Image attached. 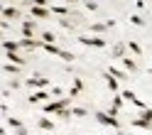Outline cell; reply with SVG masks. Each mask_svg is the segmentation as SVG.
<instances>
[{
    "label": "cell",
    "instance_id": "1",
    "mask_svg": "<svg viewBox=\"0 0 152 135\" xmlns=\"http://www.w3.org/2000/svg\"><path fill=\"white\" fill-rule=\"evenodd\" d=\"M96 120H98L101 125H108V128H120V123H118V118H115V115L103 113V111H98V113H96Z\"/></svg>",
    "mask_w": 152,
    "mask_h": 135
},
{
    "label": "cell",
    "instance_id": "2",
    "mask_svg": "<svg viewBox=\"0 0 152 135\" xmlns=\"http://www.w3.org/2000/svg\"><path fill=\"white\" fill-rule=\"evenodd\" d=\"M66 106H69V101H66V98H59V101L47 103L42 111H44V113H64V111H66Z\"/></svg>",
    "mask_w": 152,
    "mask_h": 135
},
{
    "label": "cell",
    "instance_id": "3",
    "mask_svg": "<svg viewBox=\"0 0 152 135\" xmlns=\"http://www.w3.org/2000/svg\"><path fill=\"white\" fill-rule=\"evenodd\" d=\"M79 42L81 44H86V47H98V49H103V47H106V40H103V37H79Z\"/></svg>",
    "mask_w": 152,
    "mask_h": 135
},
{
    "label": "cell",
    "instance_id": "4",
    "mask_svg": "<svg viewBox=\"0 0 152 135\" xmlns=\"http://www.w3.org/2000/svg\"><path fill=\"white\" fill-rule=\"evenodd\" d=\"M25 86H32V89H44V86H49V81L44 79V76H32V79H27Z\"/></svg>",
    "mask_w": 152,
    "mask_h": 135
},
{
    "label": "cell",
    "instance_id": "5",
    "mask_svg": "<svg viewBox=\"0 0 152 135\" xmlns=\"http://www.w3.org/2000/svg\"><path fill=\"white\" fill-rule=\"evenodd\" d=\"M42 44H44V42L30 40V37H22V40H20V47H22V49H37V47H39V49H42Z\"/></svg>",
    "mask_w": 152,
    "mask_h": 135
},
{
    "label": "cell",
    "instance_id": "6",
    "mask_svg": "<svg viewBox=\"0 0 152 135\" xmlns=\"http://www.w3.org/2000/svg\"><path fill=\"white\" fill-rule=\"evenodd\" d=\"M32 34H34V22L32 20L22 22V37H30V40H32Z\"/></svg>",
    "mask_w": 152,
    "mask_h": 135
},
{
    "label": "cell",
    "instance_id": "7",
    "mask_svg": "<svg viewBox=\"0 0 152 135\" xmlns=\"http://www.w3.org/2000/svg\"><path fill=\"white\" fill-rule=\"evenodd\" d=\"M3 17L5 20H15V17H20V10L17 7H3Z\"/></svg>",
    "mask_w": 152,
    "mask_h": 135
},
{
    "label": "cell",
    "instance_id": "8",
    "mask_svg": "<svg viewBox=\"0 0 152 135\" xmlns=\"http://www.w3.org/2000/svg\"><path fill=\"white\" fill-rule=\"evenodd\" d=\"M103 79H106V84H108L110 91H118V79H115V76H110V74L106 71V74H103Z\"/></svg>",
    "mask_w": 152,
    "mask_h": 135
},
{
    "label": "cell",
    "instance_id": "9",
    "mask_svg": "<svg viewBox=\"0 0 152 135\" xmlns=\"http://www.w3.org/2000/svg\"><path fill=\"white\" fill-rule=\"evenodd\" d=\"M47 98H49V93H47V91H34V93L30 96L32 103H39V101H47Z\"/></svg>",
    "mask_w": 152,
    "mask_h": 135
},
{
    "label": "cell",
    "instance_id": "10",
    "mask_svg": "<svg viewBox=\"0 0 152 135\" xmlns=\"http://www.w3.org/2000/svg\"><path fill=\"white\" fill-rule=\"evenodd\" d=\"M47 15H49L47 7H42V5H34L32 7V17H47Z\"/></svg>",
    "mask_w": 152,
    "mask_h": 135
},
{
    "label": "cell",
    "instance_id": "11",
    "mask_svg": "<svg viewBox=\"0 0 152 135\" xmlns=\"http://www.w3.org/2000/svg\"><path fill=\"white\" fill-rule=\"evenodd\" d=\"M7 59H10L12 64H17V66H22V64H25V59H22L17 52H7Z\"/></svg>",
    "mask_w": 152,
    "mask_h": 135
},
{
    "label": "cell",
    "instance_id": "12",
    "mask_svg": "<svg viewBox=\"0 0 152 135\" xmlns=\"http://www.w3.org/2000/svg\"><path fill=\"white\" fill-rule=\"evenodd\" d=\"M108 74H110V76H115L118 81H125V79H128V74H125V71H120V69H113V66L108 69Z\"/></svg>",
    "mask_w": 152,
    "mask_h": 135
},
{
    "label": "cell",
    "instance_id": "13",
    "mask_svg": "<svg viewBox=\"0 0 152 135\" xmlns=\"http://www.w3.org/2000/svg\"><path fill=\"white\" fill-rule=\"evenodd\" d=\"M83 91V81L81 79H74V86H71V96H79Z\"/></svg>",
    "mask_w": 152,
    "mask_h": 135
},
{
    "label": "cell",
    "instance_id": "14",
    "mask_svg": "<svg viewBox=\"0 0 152 135\" xmlns=\"http://www.w3.org/2000/svg\"><path fill=\"white\" fill-rule=\"evenodd\" d=\"M3 49H5V52H15V49H20V42H10V40H5V42H3Z\"/></svg>",
    "mask_w": 152,
    "mask_h": 135
},
{
    "label": "cell",
    "instance_id": "15",
    "mask_svg": "<svg viewBox=\"0 0 152 135\" xmlns=\"http://www.w3.org/2000/svg\"><path fill=\"white\" fill-rule=\"evenodd\" d=\"M110 54L115 56V59H120V56L125 54V44H115V47H113V52H110Z\"/></svg>",
    "mask_w": 152,
    "mask_h": 135
},
{
    "label": "cell",
    "instance_id": "16",
    "mask_svg": "<svg viewBox=\"0 0 152 135\" xmlns=\"http://www.w3.org/2000/svg\"><path fill=\"white\" fill-rule=\"evenodd\" d=\"M123 98H128V101H130L132 106H135V101H137V96H135V93H132L130 89H123Z\"/></svg>",
    "mask_w": 152,
    "mask_h": 135
},
{
    "label": "cell",
    "instance_id": "17",
    "mask_svg": "<svg viewBox=\"0 0 152 135\" xmlns=\"http://www.w3.org/2000/svg\"><path fill=\"white\" fill-rule=\"evenodd\" d=\"M42 49H44V52H49V54H56V56H59V52H61L56 44H42Z\"/></svg>",
    "mask_w": 152,
    "mask_h": 135
},
{
    "label": "cell",
    "instance_id": "18",
    "mask_svg": "<svg viewBox=\"0 0 152 135\" xmlns=\"http://www.w3.org/2000/svg\"><path fill=\"white\" fill-rule=\"evenodd\" d=\"M108 27H110L108 22H96V25H91V30L93 32H103V30H108Z\"/></svg>",
    "mask_w": 152,
    "mask_h": 135
},
{
    "label": "cell",
    "instance_id": "19",
    "mask_svg": "<svg viewBox=\"0 0 152 135\" xmlns=\"http://www.w3.org/2000/svg\"><path fill=\"white\" fill-rule=\"evenodd\" d=\"M132 125H135V128H150V120H145V118H135V120H132Z\"/></svg>",
    "mask_w": 152,
    "mask_h": 135
},
{
    "label": "cell",
    "instance_id": "20",
    "mask_svg": "<svg viewBox=\"0 0 152 135\" xmlns=\"http://www.w3.org/2000/svg\"><path fill=\"white\" fill-rule=\"evenodd\" d=\"M39 128H42V130H52L54 125H52V120H49V118H42V120H39Z\"/></svg>",
    "mask_w": 152,
    "mask_h": 135
},
{
    "label": "cell",
    "instance_id": "21",
    "mask_svg": "<svg viewBox=\"0 0 152 135\" xmlns=\"http://www.w3.org/2000/svg\"><path fill=\"white\" fill-rule=\"evenodd\" d=\"M42 42L44 44H52L54 42V32H42Z\"/></svg>",
    "mask_w": 152,
    "mask_h": 135
},
{
    "label": "cell",
    "instance_id": "22",
    "mask_svg": "<svg viewBox=\"0 0 152 135\" xmlns=\"http://www.w3.org/2000/svg\"><path fill=\"white\" fill-rule=\"evenodd\" d=\"M52 12H54V15H66V12H69V7H64V5H56V7H52Z\"/></svg>",
    "mask_w": 152,
    "mask_h": 135
},
{
    "label": "cell",
    "instance_id": "23",
    "mask_svg": "<svg viewBox=\"0 0 152 135\" xmlns=\"http://www.w3.org/2000/svg\"><path fill=\"white\" fill-rule=\"evenodd\" d=\"M123 64H125V66H128L130 71H137V66H135V62H132V59H128V56H123Z\"/></svg>",
    "mask_w": 152,
    "mask_h": 135
},
{
    "label": "cell",
    "instance_id": "24",
    "mask_svg": "<svg viewBox=\"0 0 152 135\" xmlns=\"http://www.w3.org/2000/svg\"><path fill=\"white\" fill-rule=\"evenodd\" d=\"M5 71L7 74H17V71H20V66H17V64H5Z\"/></svg>",
    "mask_w": 152,
    "mask_h": 135
},
{
    "label": "cell",
    "instance_id": "25",
    "mask_svg": "<svg viewBox=\"0 0 152 135\" xmlns=\"http://www.w3.org/2000/svg\"><path fill=\"white\" fill-rule=\"evenodd\" d=\"M130 22L135 25V27H142V25H145V22H142V17H140V15H132V17H130Z\"/></svg>",
    "mask_w": 152,
    "mask_h": 135
},
{
    "label": "cell",
    "instance_id": "26",
    "mask_svg": "<svg viewBox=\"0 0 152 135\" xmlns=\"http://www.w3.org/2000/svg\"><path fill=\"white\" fill-rule=\"evenodd\" d=\"M128 49H130V52H135V54H142V49H140V44H137V42H130V44H128Z\"/></svg>",
    "mask_w": 152,
    "mask_h": 135
},
{
    "label": "cell",
    "instance_id": "27",
    "mask_svg": "<svg viewBox=\"0 0 152 135\" xmlns=\"http://www.w3.org/2000/svg\"><path fill=\"white\" fill-rule=\"evenodd\" d=\"M113 108H115V111L123 108V98H120V96H115V98H113Z\"/></svg>",
    "mask_w": 152,
    "mask_h": 135
},
{
    "label": "cell",
    "instance_id": "28",
    "mask_svg": "<svg viewBox=\"0 0 152 135\" xmlns=\"http://www.w3.org/2000/svg\"><path fill=\"white\" fill-rule=\"evenodd\" d=\"M71 113L76 115V118H83V115H86V108H71Z\"/></svg>",
    "mask_w": 152,
    "mask_h": 135
},
{
    "label": "cell",
    "instance_id": "29",
    "mask_svg": "<svg viewBox=\"0 0 152 135\" xmlns=\"http://www.w3.org/2000/svg\"><path fill=\"white\" fill-rule=\"evenodd\" d=\"M142 118L152 123V108H145V111H142Z\"/></svg>",
    "mask_w": 152,
    "mask_h": 135
},
{
    "label": "cell",
    "instance_id": "30",
    "mask_svg": "<svg viewBox=\"0 0 152 135\" xmlns=\"http://www.w3.org/2000/svg\"><path fill=\"white\" fill-rule=\"evenodd\" d=\"M52 96H59V98H61V89H59V86H52V91H49Z\"/></svg>",
    "mask_w": 152,
    "mask_h": 135
},
{
    "label": "cell",
    "instance_id": "31",
    "mask_svg": "<svg viewBox=\"0 0 152 135\" xmlns=\"http://www.w3.org/2000/svg\"><path fill=\"white\" fill-rule=\"evenodd\" d=\"M86 7H88L91 12H96V10H98V5H96V3H91V0H88V3H86Z\"/></svg>",
    "mask_w": 152,
    "mask_h": 135
},
{
    "label": "cell",
    "instance_id": "32",
    "mask_svg": "<svg viewBox=\"0 0 152 135\" xmlns=\"http://www.w3.org/2000/svg\"><path fill=\"white\" fill-rule=\"evenodd\" d=\"M34 5H42V7H44V5H47V0H34Z\"/></svg>",
    "mask_w": 152,
    "mask_h": 135
},
{
    "label": "cell",
    "instance_id": "33",
    "mask_svg": "<svg viewBox=\"0 0 152 135\" xmlns=\"http://www.w3.org/2000/svg\"><path fill=\"white\" fill-rule=\"evenodd\" d=\"M66 3H79V0H66Z\"/></svg>",
    "mask_w": 152,
    "mask_h": 135
}]
</instances>
